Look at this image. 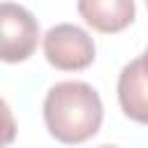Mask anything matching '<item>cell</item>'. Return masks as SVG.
I'll return each mask as SVG.
<instances>
[{"mask_svg": "<svg viewBox=\"0 0 148 148\" xmlns=\"http://www.w3.org/2000/svg\"><path fill=\"white\" fill-rule=\"evenodd\" d=\"M104 106L97 90L83 81H60L44 97V123L60 143H83L102 127Z\"/></svg>", "mask_w": 148, "mask_h": 148, "instance_id": "6da1fadb", "label": "cell"}, {"mask_svg": "<svg viewBox=\"0 0 148 148\" xmlns=\"http://www.w3.org/2000/svg\"><path fill=\"white\" fill-rule=\"evenodd\" d=\"M44 56L56 69L79 72L92 65L95 42L83 28L74 23H58L44 35Z\"/></svg>", "mask_w": 148, "mask_h": 148, "instance_id": "7a4b0ae2", "label": "cell"}, {"mask_svg": "<svg viewBox=\"0 0 148 148\" xmlns=\"http://www.w3.org/2000/svg\"><path fill=\"white\" fill-rule=\"evenodd\" d=\"M39 42L37 18L16 2H2L0 7V58L5 62L28 60Z\"/></svg>", "mask_w": 148, "mask_h": 148, "instance_id": "3957f363", "label": "cell"}, {"mask_svg": "<svg viewBox=\"0 0 148 148\" xmlns=\"http://www.w3.org/2000/svg\"><path fill=\"white\" fill-rule=\"evenodd\" d=\"M118 102L130 120L148 125V67L141 56L127 62L120 72Z\"/></svg>", "mask_w": 148, "mask_h": 148, "instance_id": "277c9868", "label": "cell"}, {"mask_svg": "<svg viewBox=\"0 0 148 148\" xmlns=\"http://www.w3.org/2000/svg\"><path fill=\"white\" fill-rule=\"evenodd\" d=\"M79 16L97 32H120L136 14L134 0H76Z\"/></svg>", "mask_w": 148, "mask_h": 148, "instance_id": "5b68a950", "label": "cell"}, {"mask_svg": "<svg viewBox=\"0 0 148 148\" xmlns=\"http://www.w3.org/2000/svg\"><path fill=\"white\" fill-rule=\"evenodd\" d=\"M141 58H143V62H146V67H148V49L143 51V56H141Z\"/></svg>", "mask_w": 148, "mask_h": 148, "instance_id": "8992f818", "label": "cell"}, {"mask_svg": "<svg viewBox=\"0 0 148 148\" xmlns=\"http://www.w3.org/2000/svg\"><path fill=\"white\" fill-rule=\"evenodd\" d=\"M97 148H118V146H111V143H102V146H97Z\"/></svg>", "mask_w": 148, "mask_h": 148, "instance_id": "52a82bcc", "label": "cell"}, {"mask_svg": "<svg viewBox=\"0 0 148 148\" xmlns=\"http://www.w3.org/2000/svg\"><path fill=\"white\" fill-rule=\"evenodd\" d=\"M146 7H148V0H146Z\"/></svg>", "mask_w": 148, "mask_h": 148, "instance_id": "ba28073f", "label": "cell"}]
</instances>
